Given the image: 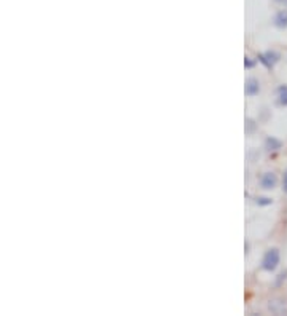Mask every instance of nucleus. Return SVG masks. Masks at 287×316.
I'll return each mask as SVG.
<instances>
[{
    "instance_id": "nucleus-1",
    "label": "nucleus",
    "mask_w": 287,
    "mask_h": 316,
    "mask_svg": "<svg viewBox=\"0 0 287 316\" xmlns=\"http://www.w3.org/2000/svg\"><path fill=\"white\" fill-rule=\"evenodd\" d=\"M279 259H281V255H279V251H278L276 248L268 249V251L265 252L263 259H262V267H263V270H266V271H275V270L278 268V265H279Z\"/></svg>"
},
{
    "instance_id": "nucleus-2",
    "label": "nucleus",
    "mask_w": 287,
    "mask_h": 316,
    "mask_svg": "<svg viewBox=\"0 0 287 316\" xmlns=\"http://www.w3.org/2000/svg\"><path fill=\"white\" fill-rule=\"evenodd\" d=\"M279 53L278 51H266V53H260L258 54V57L257 60L260 61L265 67H268V69H273V66H275L278 61H279Z\"/></svg>"
},
{
    "instance_id": "nucleus-3",
    "label": "nucleus",
    "mask_w": 287,
    "mask_h": 316,
    "mask_svg": "<svg viewBox=\"0 0 287 316\" xmlns=\"http://www.w3.org/2000/svg\"><path fill=\"white\" fill-rule=\"evenodd\" d=\"M268 310L273 314H287V302L284 299H273L268 304Z\"/></svg>"
},
{
    "instance_id": "nucleus-4",
    "label": "nucleus",
    "mask_w": 287,
    "mask_h": 316,
    "mask_svg": "<svg viewBox=\"0 0 287 316\" xmlns=\"http://www.w3.org/2000/svg\"><path fill=\"white\" fill-rule=\"evenodd\" d=\"M276 182H278V177H276L275 172H265V174L260 177V185H262V189H265V190L275 189Z\"/></svg>"
},
{
    "instance_id": "nucleus-5",
    "label": "nucleus",
    "mask_w": 287,
    "mask_h": 316,
    "mask_svg": "<svg viewBox=\"0 0 287 316\" xmlns=\"http://www.w3.org/2000/svg\"><path fill=\"white\" fill-rule=\"evenodd\" d=\"M244 91H246L248 96H255L260 93V83H258L257 78L251 77L246 80V88H244Z\"/></svg>"
},
{
    "instance_id": "nucleus-6",
    "label": "nucleus",
    "mask_w": 287,
    "mask_h": 316,
    "mask_svg": "<svg viewBox=\"0 0 287 316\" xmlns=\"http://www.w3.org/2000/svg\"><path fill=\"white\" fill-rule=\"evenodd\" d=\"M275 26L279 29H285L287 27V10H281L275 14Z\"/></svg>"
},
{
    "instance_id": "nucleus-7",
    "label": "nucleus",
    "mask_w": 287,
    "mask_h": 316,
    "mask_svg": "<svg viewBox=\"0 0 287 316\" xmlns=\"http://www.w3.org/2000/svg\"><path fill=\"white\" fill-rule=\"evenodd\" d=\"M265 147H266L268 152H276V150H279V149L282 147V144H281V141H278L276 137H266Z\"/></svg>"
},
{
    "instance_id": "nucleus-8",
    "label": "nucleus",
    "mask_w": 287,
    "mask_h": 316,
    "mask_svg": "<svg viewBox=\"0 0 287 316\" xmlns=\"http://www.w3.org/2000/svg\"><path fill=\"white\" fill-rule=\"evenodd\" d=\"M278 104L287 106V85H281L278 88Z\"/></svg>"
},
{
    "instance_id": "nucleus-9",
    "label": "nucleus",
    "mask_w": 287,
    "mask_h": 316,
    "mask_svg": "<svg viewBox=\"0 0 287 316\" xmlns=\"http://www.w3.org/2000/svg\"><path fill=\"white\" fill-rule=\"evenodd\" d=\"M244 66H246V69H252L254 66H255V61H252L251 57H244Z\"/></svg>"
},
{
    "instance_id": "nucleus-10",
    "label": "nucleus",
    "mask_w": 287,
    "mask_h": 316,
    "mask_svg": "<svg viewBox=\"0 0 287 316\" xmlns=\"http://www.w3.org/2000/svg\"><path fill=\"white\" fill-rule=\"evenodd\" d=\"M257 205H262V206L271 205V200L270 198H257Z\"/></svg>"
},
{
    "instance_id": "nucleus-11",
    "label": "nucleus",
    "mask_w": 287,
    "mask_h": 316,
    "mask_svg": "<svg viewBox=\"0 0 287 316\" xmlns=\"http://www.w3.org/2000/svg\"><path fill=\"white\" fill-rule=\"evenodd\" d=\"M282 190L287 193V169L284 171V176H282Z\"/></svg>"
},
{
    "instance_id": "nucleus-12",
    "label": "nucleus",
    "mask_w": 287,
    "mask_h": 316,
    "mask_svg": "<svg viewBox=\"0 0 287 316\" xmlns=\"http://www.w3.org/2000/svg\"><path fill=\"white\" fill-rule=\"evenodd\" d=\"M248 126H249L248 133H252V131H254V122H252V120H248Z\"/></svg>"
},
{
    "instance_id": "nucleus-13",
    "label": "nucleus",
    "mask_w": 287,
    "mask_h": 316,
    "mask_svg": "<svg viewBox=\"0 0 287 316\" xmlns=\"http://www.w3.org/2000/svg\"><path fill=\"white\" fill-rule=\"evenodd\" d=\"M276 2H279V4H284V5H287V0H276Z\"/></svg>"
}]
</instances>
